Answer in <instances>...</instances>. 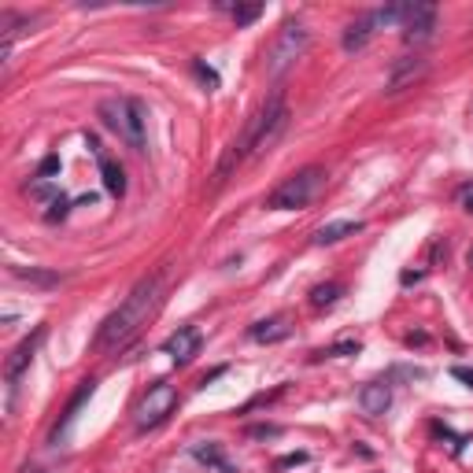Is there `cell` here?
<instances>
[{
	"mask_svg": "<svg viewBox=\"0 0 473 473\" xmlns=\"http://www.w3.org/2000/svg\"><path fill=\"white\" fill-rule=\"evenodd\" d=\"M285 126H288V108H285V89L278 85L267 100L259 104V111L244 122L241 137H236L230 148H226V155L218 160V167H215V185H226V178H230L252 152L270 148V144L285 134Z\"/></svg>",
	"mask_w": 473,
	"mask_h": 473,
	"instance_id": "obj_1",
	"label": "cell"
},
{
	"mask_svg": "<svg viewBox=\"0 0 473 473\" xmlns=\"http://www.w3.org/2000/svg\"><path fill=\"white\" fill-rule=\"evenodd\" d=\"M160 292H163V270L148 274V278H141L134 285V292H129L122 299V307L111 311L108 318L100 322L97 330V348L108 351V348H122L129 337H134L144 322H148V314L155 311V304H160Z\"/></svg>",
	"mask_w": 473,
	"mask_h": 473,
	"instance_id": "obj_2",
	"label": "cell"
},
{
	"mask_svg": "<svg viewBox=\"0 0 473 473\" xmlns=\"http://www.w3.org/2000/svg\"><path fill=\"white\" fill-rule=\"evenodd\" d=\"M97 115H100V122L108 126L122 144H129L134 152L144 148V108H141L137 100L111 97V100H104L100 108H97Z\"/></svg>",
	"mask_w": 473,
	"mask_h": 473,
	"instance_id": "obj_3",
	"label": "cell"
},
{
	"mask_svg": "<svg viewBox=\"0 0 473 473\" xmlns=\"http://www.w3.org/2000/svg\"><path fill=\"white\" fill-rule=\"evenodd\" d=\"M322 181H325L322 167L296 170V174H288L281 185L267 196V207H270V211H299V207H307L314 200V192L322 189Z\"/></svg>",
	"mask_w": 473,
	"mask_h": 473,
	"instance_id": "obj_4",
	"label": "cell"
},
{
	"mask_svg": "<svg viewBox=\"0 0 473 473\" xmlns=\"http://www.w3.org/2000/svg\"><path fill=\"white\" fill-rule=\"evenodd\" d=\"M311 48V30L304 22H285L278 37H274V45L267 52V78H285V71L292 67V63L304 56V52Z\"/></svg>",
	"mask_w": 473,
	"mask_h": 473,
	"instance_id": "obj_5",
	"label": "cell"
},
{
	"mask_svg": "<svg viewBox=\"0 0 473 473\" xmlns=\"http://www.w3.org/2000/svg\"><path fill=\"white\" fill-rule=\"evenodd\" d=\"M174 407H178V392H174V385H167V381H155V385L144 392V400L137 403V432L163 425L167 418L174 414Z\"/></svg>",
	"mask_w": 473,
	"mask_h": 473,
	"instance_id": "obj_6",
	"label": "cell"
},
{
	"mask_svg": "<svg viewBox=\"0 0 473 473\" xmlns=\"http://www.w3.org/2000/svg\"><path fill=\"white\" fill-rule=\"evenodd\" d=\"M407 45H425L437 34V4L432 0H411V11H407V22L400 26Z\"/></svg>",
	"mask_w": 473,
	"mask_h": 473,
	"instance_id": "obj_7",
	"label": "cell"
},
{
	"mask_svg": "<svg viewBox=\"0 0 473 473\" xmlns=\"http://www.w3.org/2000/svg\"><path fill=\"white\" fill-rule=\"evenodd\" d=\"M425 71H429L425 56H400L396 63H392L388 78H385V93L396 97V93H403V89H411L414 82H422V78H425Z\"/></svg>",
	"mask_w": 473,
	"mask_h": 473,
	"instance_id": "obj_8",
	"label": "cell"
},
{
	"mask_svg": "<svg viewBox=\"0 0 473 473\" xmlns=\"http://www.w3.org/2000/svg\"><path fill=\"white\" fill-rule=\"evenodd\" d=\"M200 344H204V333L196 330V325H181L178 333H170V337L163 340V351H167L178 366H185V362H192L196 355H200Z\"/></svg>",
	"mask_w": 473,
	"mask_h": 473,
	"instance_id": "obj_9",
	"label": "cell"
},
{
	"mask_svg": "<svg viewBox=\"0 0 473 473\" xmlns=\"http://www.w3.org/2000/svg\"><path fill=\"white\" fill-rule=\"evenodd\" d=\"M45 325H37V330H34V337H26L22 340V344L15 348V351H11L8 355V362H4V377H8V385H15V381L26 374V370H30V362H34V355H37V348H41V340H45Z\"/></svg>",
	"mask_w": 473,
	"mask_h": 473,
	"instance_id": "obj_10",
	"label": "cell"
},
{
	"mask_svg": "<svg viewBox=\"0 0 473 473\" xmlns=\"http://www.w3.org/2000/svg\"><path fill=\"white\" fill-rule=\"evenodd\" d=\"M374 34H377L374 11H362V15H355V19L344 26V37H340V45H344V52H362L366 45H370Z\"/></svg>",
	"mask_w": 473,
	"mask_h": 473,
	"instance_id": "obj_11",
	"label": "cell"
},
{
	"mask_svg": "<svg viewBox=\"0 0 473 473\" xmlns=\"http://www.w3.org/2000/svg\"><path fill=\"white\" fill-rule=\"evenodd\" d=\"M97 392V381H82V385H78V392L67 400V411H63V418H59V425L52 429V444H59L63 437H67V429L78 422V411H82V407L89 403V396H93Z\"/></svg>",
	"mask_w": 473,
	"mask_h": 473,
	"instance_id": "obj_12",
	"label": "cell"
},
{
	"mask_svg": "<svg viewBox=\"0 0 473 473\" xmlns=\"http://www.w3.org/2000/svg\"><path fill=\"white\" fill-rule=\"evenodd\" d=\"M359 407H362V414L381 418L392 407V385H388V381H370V385H362Z\"/></svg>",
	"mask_w": 473,
	"mask_h": 473,
	"instance_id": "obj_13",
	"label": "cell"
},
{
	"mask_svg": "<svg viewBox=\"0 0 473 473\" xmlns=\"http://www.w3.org/2000/svg\"><path fill=\"white\" fill-rule=\"evenodd\" d=\"M192 458L196 463H204V466H211V470H218V473H241L230 458H226V451H222V444H215V440H200V444H192Z\"/></svg>",
	"mask_w": 473,
	"mask_h": 473,
	"instance_id": "obj_14",
	"label": "cell"
},
{
	"mask_svg": "<svg viewBox=\"0 0 473 473\" xmlns=\"http://www.w3.org/2000/svg\"><path fill=\"white\" fill-rule=\"evenodd\" d=\"M248 337H252L255 344H281V340L292 337V325H288L285 318H262V322H255L252 330H248Z\"/></svg>",
	"mask_w": 473,
	"mask_h": 473,
	"instance_id": "obj_15",
	"label": "cell"
},
{
	"mask_svg": "<svg viewBox=\"0 0 473 473\" xmlns=\"http://www.w3.org/2000/svg\"><path fill=\"white\" fill-rule=\"evenodd\" d=\"M355 233H362V222H351V218H344V222H325V226L314 233V244L325 248V244H337V241L355 236Z\"/></svg>",
	"mask_w": 473,
	"mask_h": 473,
	"instance_id": "obj_16",
	"label": "cell"
},
{
	"mask_svg": "<svg viewBox=\"0 0 473 473\" xmlns=\"http://www.w3.org/2000/svg\"><path fill=\"white\" fill-rule=\"evenodd\" d=\"M100 178H104V189H108L111 196L126 192V170L118 167L115 160H108V155H100Z\"/></svg>",
	"mask_w": 473,
	"mask_h": 473,
	"instance_id": "obj_17",
	"label": "cell"
},
{
	"mask_svg": "<svg viewBox=\"0 0 473 473\" xmlns=\"http://www.w3.org/2000/svg\"><path fill=\"white\" fill-rule=\"evenodd\" d=\"M340 296H344V285H340V281L314 285V288H311V307H314V311H325V307H333Z\"/></svg>",
	"mask_w": 473,
	"mask_h": 473,
	"instance_id": "obj_18",
	"label": "cell"
},
{
	"mask_svg": "<svg viewBox=\"0 0 473 473\" xmlns=\"http://www.w3.org/2000/svg\"><path fill=\"white\" fill-rule=\"evenodd\" d=\"M11 278H19V281H30V285H41V288H52V285H59L63 281V274L56 270H37V267H11Z\"/></svg>",
	"mask_w": 473,
	"mask_h": 473,
	"instance_id": "obj_19",
	"label": "cell"
},
{
	"mask_svg": "<svg viewBox=\"0 0 473 473\" xmlns=\"http://www.w3.org/2000/svg\"><path fill=\"white\" fill-rule=\"evenodd\" d=\"M362 344L359 340H340V344H330V348H318L311 355V362H322V359H340V355H359Z\"/></svg>",
	"mask_w": 473,
	"mask_h": 473,
	"instance_id": "obj_20",
	"label": "cell"
},
{
	"mask_svg": "<svg viewBox=\"0 0 473 473\" xmlns=\"http://www.w3.org/2000/svg\"><path fill=\"white\" fill-rule=\"evenodd\" d=\"M192 74L207 85V93H215V89H218V71H215V67H207L204 59H192Z\"/></svg>",
	"mask_w": 473,
	"mask_h": 473,
	"instance_id": "obj_21",
	"label": "cell"
},
{
	"mask_svg": "<svg viewBox=\"0 0 473 473\" xmlns=\"http://www.w3.org/2000/svg\"><path fill=\"white\" fill-rule=\"evenodd\" d=\"M262 15V4H233V22L236 26H248Z\"/></svg>",
	"mask_w": 473,
	"mask_h": 473,
	"instance_id": "obj_22",
	"label": "cell"
},
{
	"mask_svg": "<svg viewBox=\"0 0 473 473\" xmlns=\"http://www.w3.org/2000/svg\"><path fill=\"white\" fill-rule=\"evenodd\" d=\"M67 211H71V200H67V196H63V192H59V196H56V200H52V204H48V211H45V218H48V222H59V218H67Z\"/></svg>",
	"mask_w": 473,
	"mask_h": 473,
	"instance_id": "obj_23",
	"label": "cell"
},
{
	"mask_svg": "<svg viewBox=\"0 0 473 473\" xmlns=\"http://www.w3.org/2000/svg\"><path fill=\"white\" fill-rule=\"evenodd\" d=\"M244 437H252V440H278L281 437V425H248Z\"/></svg>",
	"mask_w": 473,
	"mask_h": 473,
	"instance_id": "obj_24",
	"label": "cell"
},
{
	"mask_svg": "<svg viewBox=\"0 0 473 473\" xmlns=\"http://www.w3.org/2000/svg\"><path fill=\"white\" fill-rule=\"evenodd\" d=\"M30 196H37V200H56V196H59V189L56 185H52V181H45V178H37L34 181V185H30Z\"/></svg>",
	"mask_w": 473,
	"mask_h": 473,
	"instance_id": "obj_25",
	"label": "cell"
},
{
	"mask_svg": "<svg viewBox=\"0 0 473 473\" xmlns=\"http://www.w3.org/2000/svg\"><path fill=\"white\" fill-rule=\"evenodd\" d=\"M52 174H59V155H56V152H48L45 160H41V167H37V178L52 181Z\"/></svg>",
	"mask_w": 473,
	"mask_h": 473,
	"instance_id": "obj_26",
	"label": "cell"
},
{
	"mask_svg": "<svg viewBox=\"0 0 473 473\" xmlns=\"http://www.w3.org/2000/svg\"><path fill=\"white\" fill-rule=\"evenodd\" d=\"M307 463V451H292V455H281L278 463H274V470H288V466H304Z\"/></svg>",
	"mask_w": 473,
	"mask_h": 473,
	"instance_id": "obj_27",
	"label": "cell"
},
{
	"mask_svg": "<svg viewBox=\"0 0 473 473\" xmlns=\"http://www.w3.org/2000/svg\"><path fill=\"white\" fill-rule=\"evenodd\" d=\"M451 377L463 381L466 388H473V366H451Z\"/></svg>",
	"mask_w": 473,
	"mask_h": 473,
	"instance_id": "obj_28",
	"label": "cell"
},
{
	"mask_svg": "<svg viewBox=\"0 0 473 473\" xmlns=\"http://www.w3.org/2000/svg\"><path fill=\"white\" fill-rule=\"evenodd\" d=\"M458 200H463V207H466V211H473V181H470V185H463V189H458Z\"/></svg>",
	"mask_w": 473,
	"mask_h": 473,
	"instance_id": "obj_29",
	"label": "cell"
},
{
	"mask_svg": "<svg viewBox=\"0 0 473 473\" xmlns=\"http://www.w3.org/2000/svg\"><path fill=\"white\" fill-rule=\"evenodd\" d=\"M422 278H425L422 270H403V274H400V285H418Z\"/></svg>",
	"mask_w": 473,
	"mask_h": 473,
	"instance_id": "obj_30",
	"label": "cell"
},
{
	"mask_svg": "<svg viewBox=\"0 0 473 473\" xmlns=\"http://www.w3.org/2000/svg\"><path fill=\"white\" fill-rule=\"evenodd\" d=\"M407 344H411V348H414V344L422 348V344H429V337H425V333H411V337H407Z\"/></svg>",
	"mask_w": 473,
	"mask_h": 473,
	"instance_id": "obj_31",
	"label": "cell"
},
{
	"mask_svg": "<svg viewBox=\"0 0 473 473\" xmlns=\"http://www.w3.org/2000/svg\"><path fill=\"white\" fill-rule=\"evenodd\" d=\"M466 262H470V267H473V248H470V252H466Z\"/></svg>",
	"mask_w": 473,
	"mask_h": 473,
	"instance_id": "obj_32",
	"label": "cell"
},
{
	"mask_svg": "<svg viewBox=\"0 0 473 473\" xmlns=\"http://www.w3.org/2000/svg\"><path fill=\"white\" fill-rule=\"evenodd\" d=\"M41 473H56V470H41Z\"/></svg>",
	"mask_w": 473,
	"mask_h": 473,
	"instance_id": "obj_33",
	"label": "cell"
}]
</instances>
